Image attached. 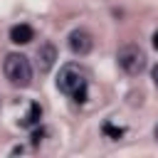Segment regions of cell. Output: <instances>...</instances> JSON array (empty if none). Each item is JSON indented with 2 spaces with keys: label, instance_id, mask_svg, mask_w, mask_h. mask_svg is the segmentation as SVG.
<instances>
[{
  "label": "cell",
  "instance_id": "6da1fadb",
  "mask_svg": "<svg viewBox=\"0 0 158 158\" xmlns=\"http://www.w3.org/2000/svg\"><path fill=\"white\" fill-rule=\"evenodd\" d=\"M57 89L67 96H72L77 104H84L86 96H89V89H86V74L84 69H79L77 64H64L57 74Z\"/></svg>",
  "mask_w": 158,
  "mask_h": 158
},
{
  "label": "cell",
  "instance_id": "7a4b0ae2",
  "mask_svg": "<svg viewBox=\"0 0 158 158\" xmlns=\"http://www.w3.org/2000/svg\"><path fill=\"white\" fill-rule=\"evenodd\" d=\"M2 72H5V77H7V81L12 86L25 89L32 81V64H30V59L25 54H17V52L7 54L5 57V64H2Z\"/></svg>",
  "mask_w": 158,
  "mask_h": 158
},
{
  "label": "cell",
  "instance_id": "3957f363",
  "mask_svg": "<svg viewBox=\"0 0 158 158\" xmlns=\"http://www.w3.org/2000/svg\"><path fill=\"white\" fill-rule=\"evenodd\" d=\"M116 62H118V67H121L126 74H141V72L146 69V64H148L146 52H143L141 47H136V44L121 47L118 54H116Z\"/></svg>",
  "mask_w": 158,
  "mask_h": 158
},
{
  "label": "cell",
  "instance_id": "277c9868",
  "mask_svg": "<svg viewBox=\"0 0 158 158\" xmlns=\"http://www.w3.org/2000/svg\"><path fill=\"white\" fill-rule=\"evenodd\" d=\"M67 44H69L72 54H79V57H84V54H89V52H91V47H94V40H91V35H89L86 30H72V32H69V40H67Z\"/></svg>",
  "mask_w": 158,
  "mask_h": 158
},
{
  "label": "cell",
  "instance_id": "5b68a950",
  "mask_svg": "<svg viewBox=\"0 0 158 158\" xmlns=\"http://www.w3.org/2000/svg\"><path fill=\"white\" fill-rule=\"evenodd\" d=\"M54 62H57V49H54V44L44 42V44L37 49V69H40L42 74H47V72L54 67Z\"/></svg>",
  "mask_w": 158,
  "mask_h": 158
},
{
  "label": "cell",
  "instance_id": "8992f818",
  "mask_svg": "<svg viewBox=\"0 0 158 158\" xmlns=\"http://www.w3.org/2000/svg\"><path fill=\"white\" fill-rule=\"evenodd\" d=\"M30 40H35V30L30 25H12L10 27V42L15 44H27Z\"/></svg>",
  "mask_w": 158,
  "mask_h": 158
},
{
  "label": "cell",
  "instance_id": "52a82bcc",
  "mask_svg": "<svg viewBox=\"0 0 158 158\" xmlns=\"http://www.w3.org/2000/svg\"><path fill=\"white\" fill-rule=\"evenodd\" d=\"M40 118H42V109H40V104H30V111L25 114V118L20 121V126L32 128V126H37V123H40Z\"/></svg>",
  "mask_w": 158,
  "mask_h": 158
},
{
  "label": "cell",
  "instance_id": "ba28073f",
  "mask_svg": "<svg viewBox=\"0 0 158 158\" xmlns=\"http://www.w3.org/2000/svg\"><path fill=\"white\" fill-rule=\"evenodd\" d=\"M104 133H106V136H111V138H121V136H123V128H116V126L106 123V126H104Z\"/></svg>",
  "mask_w": 158,
  "mask_h": 158
},
{
  "label": "cell",
  "instance_id": "9c48e42d",
  "mask_svg": "<svg viewBox=\"0 0 158 158\" xmlns=\"http://www.w3.org/2000/svg\"><path fill=\"white\" fill-rule=\"evenodd\" d=\"M42 136H44V131H42V128H40V131H35V133H32V143L37 146V143L42 141Z\"/></svg>",
  "mask_w": 158,
  "mask_h": 158
},
{
  "label": "cell",
  "instance_id": "30bf717a",
  "mask_svg": "<svg viewBox=\"0 0 158 158\" xmlns=\"http://www.w3.org/2000/svg\"><path fill=\"white\" fill-rule=\"evenodd\" d=\"M151 77H153V84H156V86H158V64H156V67H153V69H151Z\"/></svg>",
  "mask_w": 158,
  "mask_h": 158
},
{
  "label": "cell",
  "instance_id": "8fae6325",
  "mask_svg": "<svg viewBox=\"0 0 158 158\" xmlns=\"http://www.w3.org/2000/svg\"><path fill=\"white\" fill-rule=\"evenodd\" d=\"M153 49H158V30L153 32Z\"/></svg>",
  "mask_w": 158,
  "mask_h": 158
},
{
  "label": "cell",
  "instance_id": "7c38bea8",
  "mask_svg": "<svg viewBox=\"0 0 158 158\" xmlns=\"http://www.w3.org/2000/svg\"><path fill=\"white\" fill-rule=\"evenodd\" d=\"M153 136H156V141H158V123H156V128H153Z\"/></svg>",
  "mask_w": 158,
  "mask_h": 158
}]
</instances>
